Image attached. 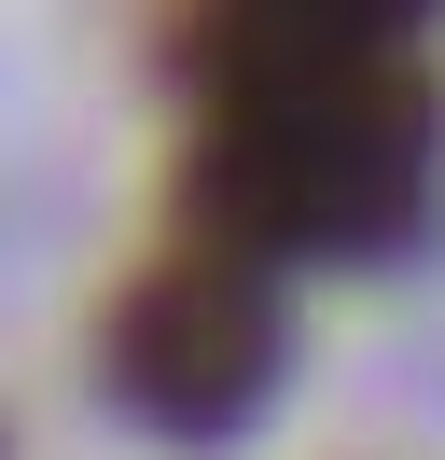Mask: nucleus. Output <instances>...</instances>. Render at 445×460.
Returning <instances> with one entry per match:
<instances>
[{"label": "nucleus", "instance_id": "nucleus-1", "mask_svg": "<svg viewBox=\"0 0 445 460\" xmlns=\"http://www.w3.org/2000/svg\"><path fill=\"white\" fill-rule=\"evenodd\" d=\"M195 209L237 252H389L432 209V84L404 70V42L209 70Z\"/></svg>", "mask_w": 445, "mask_h": 460}, {"label": "nucleus", "instance_id": "nucleus-2", "mask_svg": "<svg viewBox=\"0 0 445 460\" xmlns=\"http://www.w3.org/2000/svg\"><path fill=\"white\" fill-rule=\"evenodd\" d=\"M98 376L126 419L181 432V447H209V432H237L250 404L278 391V293H265V252H237V237L195 224L181 252H153L126 293H111L98 321Z\"/></svg>", "mask_w": 445, "mask_h": 460}, {"label": "nucleus", "instance_id": "nucleus-3", "mask_svg": "<svg viewBox=\"0 0 445 460\" xmlns=\"http://www.w3.org/2000/svg\"><path fill=\"white\" fill-rule=\"evenodd\" d=\"M417 0H195V70L237 57H320V42H404Z\"/></svg>", "mask_w": 445, "mask_h": 460}]
</instances>
